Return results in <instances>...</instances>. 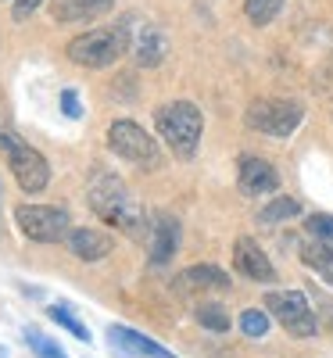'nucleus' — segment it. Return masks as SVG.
Listing matches in <instances>:
<instances>
[{
	"label": "nucleus",
	"instance_id": "obj_1",
	"mask_svg": "<svg viewBox=\"0 0 333 358\" xmlns=\"http://www.w3.org/2000/svg\"><path fill=\"white\" fill-rule=\"evenodd\" d=\"M90 197V208L115 229H122L129 241H143L150 236V222H147V212L143 204L136 201V194L122 183L118 176H97L86 190Z\"/></svg>",
	"mask_w": 333,
	"mask_h": 358
},
{
	"label": "nucleus",
	"instance_id": "obj_2",
	"mask_svg": "<svg viewBox=\"0 0 333 358\" xmlns=\"http://www.w3.org/2000/svg\"><path fill=\"white\" fill-rule=\"evenodd\" d=\"M129 25L118 22V25H104V29H86L76 40H69L65 54L69 62H76L79 69H108L115 65L118 57L129 50Z\"/></svg>",
	"mask_w": 333,
	"mask_h": 358
},
{
	"label": "nucleus",
	"instance_id": "obj_3",
	"mask_svg": "<svg viewBox=\"0 0 333 358\" xmlns=\"http://www.w3.org/2000/svg\"><path fill=\"white\" fill-rule=\"evenodd\" d=\"M155 126L162 133V140L169 143V151L176 158H194L197 155V143H201V133H204V115L197 104L190 101H172V104H162L155 111Z\"/></svg>",
	"mask_w": 333,
	"mask_h": 358
},
{
	"label": "nucleus",
	"instance_id": "obj_4",
	"mask_svg": "<svg viewBox=\"0 0 333 358\" xmlns=\"http://www.w3.org/2000/svg\"><path fill=\"white\" fill-rule=\"evenodd\" d=\"M0 151L8 155V165L18 179V187L25 194H40L47 183H50V165L47 158L36 151V147H29L25 140H18L15 133H0Z\"/></svg>",
	"mask_w": 333,
	"mask_h": 358
},
{
	"label": "nucleus",
	"instance_id": "obj_5",
	"mask_svg": "<svg viewBox=\"0 0 333 358\" xmlns=\"http://www.w3.org/2000/svg\"><path fill=\"white\" fill-rule=\"evenodd\" d=\"M15 222L18 229L36 244H57V241H69L72 233V219L65 208H50V204H18L15 208Z\"/></svg>",
	"mask_w": 333,
	"mask_h": 358
},
{
	"label": "nucleus",
	"instance_id": "obj_6",
	"mask_svg": "<svg viewBox=\"0 0 333 358\" xmlns=\"http://www.w3.org/2000/svg\"><path fill=\"white\" fill-rule=\"evenodd\" d=\"M265 312L272 319H280L290 337H316V330H319V319H316L309 297L301 290H272V294H265Z\"/></svg>",
	"mask_w": 333,
	"mask_h": 358
},
{
	"label": "nucleus",
	"instance_id": "obj_7",
	"mask_svg": "<svg viewBox=\"0 0 333 358\" xmlns=\"http://www.w3.org/2000/svg\"><path fill=\"white\" fill-rule=\"evenodd\" d=\"M108 147L118 158H126L133 165H143V169H155L162 162L155 136H147V129L129 122V118H118V122L108 126Z\"/></svg>",
	"mask_w": 333,
	"mask_h": 358
},
{
	"label": "nucleus",
	"instance_id": "obj_8",
	"mask_svg": "<svg viewBox=\"0 0 333 358\" xmlns=\"http://www.w3.org/2000/svg\"><path fill=\"white\" fill-rule=\"evenodd\" d=\"M244 118H248V126L255 133H265L272 140H287L301 126L305 108H301L297 101H255Z\"/></svg>",
	"mask_w": 333,
	"mask_h": 358
},
{
	"label": "nucleus",
	"instance_id": "obj_9",
	"mask_svg": "<svg viewBox=\"0 0 333 358\" xmlns=\"http://www.w3.org/2000/svg\"><path fill=\"white\" fill-rule=\"evenodd\" d=\"M233 265L240 276H248L255 283H272L276 280V268H272V262L265 258V251L251 241V236H236L233 244Z\"/></svg>",
	"mask_w": 333,
	"mask_h": 358
},
{
	"label": "nucleus",
	"instance_id": "obj_10",
	"mask_svg": "<svg viewBox=\"0 0 333 358\" xmlns=\"http://www.w3.org/2000/svg\"><path fill=\"white\" fill-rule=\"evenodd\" d=\"M276 187H280V176L265 158H255V155L240 158V190H244L248 197L276 194Z\"/></svg>",
	"mask_w": 333,
	"mask_h": 358
},
{
	"label": "nucleus",
	"instance_id": "obj_11",
	"mask_svg": "<svg viewBox=\"0 0 333 358\" xmlns=\"http://www.w3.org/2000/svg\"><path fill=\"white\" fill-rule=\"evenodd\" d=\"M129 50H133V57H136V65H140V69H155V65H162V62H165V54H169V40H165V33H162L158 25L143 22L140 36H136V43H133Z\"/></svg>",
	"mask_w": 333,
	"mask_h": 358
},
{
	"label": "nucleus",
	"instance_id": "obj_12",
	"mask_svg": "<svg viewBox=\"0 0 333 358\" xmlns=\"http://www.w3.org/2000/svg\"><path fill=\"white\" fill-rule=\"evenodd\" d=\"M69 251L79 262H101L111 255V236L101 229H72L69 233Z\"/></svg>",
	"mask_w": 333,
	"mask_h": 358
},
{
	"label": "nucleus",
	"instance_id": "obj_13",
	"mask_svg": "<svg viewBox=\"0 0 333 358\" xmlns=\"http://www.w3.org/2000/svg\"><path fill=\"white\" fill-rule=\"evenodd\" d=\"M108 337H111V348H122V351H129V355H143V358H176L169 348L155 344L150 337L129 330V326H111Z\"/></svg>",
	"mask_w": 333,
	"mask_h": 358
},
{
	"label": "nucleus",
	"instance_id": "obj_14",
	"mask_svg": "<svg viewBox=\"0 0 333 358\" xmlns=\"http://www.w3.org/2000/svg\"><path fill=\"white\" fill-rule=\"evenodd\" d=\"M179 248V222L169 219V215H158L150 222V262L155 265H165Z\"/></svg>",
	"mask_w": 333,
	"mask_h": 358
},
{
	"label": "nucleus",
	"instance_id": "obj_15",
	"mask_svg": "<svg viewBox=\"0 0 333 358\" xmlns=\"http://www.w3.org/2000/svg\"><path fill=\"white\" fill-rule=\"evenodd\" d=\"M115 0H50L54 22H94L101 18Z\"/></svg>",
	"mask_w": 333,
	"mask_h": 358
},
{
	"label": "nucleus",
	"instance_id": "obj_16",
	"mask_svg": "<svg viewBox=\"0 0 333 358\" xmlns=\"http://www.w3.org/2000/svg\"><path fill=\"white\" fill-rule=\"evenodd\" d=\"M179 290H229V276L219 265H190L179 276Z\"/></svg>",
	"mask_w": 333,
	"mask_h": 358
},
{
	"label": "nucleus",
	"instance_id": "obj_17",
	"mask_svg": "<svg viewBox=\"0 0 333 358\" xmlns=\"http://www.w3.org/2000/svg\"><path fill=\"white\" fill-rule=\"evenodd\" d=\"M301 262H305L309 268H316V273L333 287V244L330 241H319V236H316L312 244L301 248Z\"/></svg>",
	"mask_w": 333,
	"mask_h": 358
},
{
	"label": "nucleus",
	"instance_id": "obj_18",
	"mask_svg": "<svg viewBox=\"0 0 333 358\" xmlns=\"http://www.w3.org/2000/svg\"><path fill=\"white\" fill-rule=\"evenodd\" d=\"M194 319L204 326V330H211V334H226L229 330V312L222 305H215V301H201L194 308Z\"/></svg>",
	"mask_w": 333,
	"mask_h": 358
},
{
	"label": "nucleus",
	"instance_id": "obj_19",
	"mask_svg": "<svg viewBox=\"0 0 333 358\" xmlns=\"http://www.w3.org/2000/svg\"><path fill=\"white\" fill-rule=\"evenodd\" d=\"M297 212H301V204H297L294 197H276V201H269L262 212H258V222H262V226H276V222L294 219Z\"/></svg>",
	"mask_w": 333,
	"mask_h": 358
},
{
	"label": "nucleus",
	"instance_id": "obj_20",
	"mask_svg": "<svg viewBox=\"0 0 333 358\" xmlns=\"http://www.w3.org/2000/svg\"><path fill=\"white\" fill-rule=\"evenodd\" d=\"M47 315H50L57 326H65V330H69L72 337H79V341H86V344L94 341V337H90V330H86V326H83V322L72 315V308H69V305H54V308H47Z\"/></svg>",
	"mask_w": 333,
	"mask_h": 358
},
{
	"label": "nucleus",
	"instance_id": "obj_21",
	"mask_svg": "<svg viewBox=\"0 0 333 358\" xmlns=\"http://www.w3.org/2000/svg\"><path fill=\"white\" fill-rule=\"evenodd\" d=\"M244 11H248V18L255 25H269L283 11V0H244Z\"/></svg>",
	"mask_w": 333,
	"mask_h": 358
},
{
	"label": "nucleus",
	"instance_id": "obj_22",
	"mask_svg": "<svg viewBox=\"0 0 333 358\" xmlns=\"http://www.w3.org/2000/svg\"><path fill=\"white\" fill-rule=\"evenodd\" d=\"M240 330H244V337H265L269 334V312L262 308H248L244 315H240Z\"/></svg>",
	"mask_w": 333,
	"mask_h": 358
},
{
	"label": "nucleus",
	"instance_id": "obj_23",
	"mask_svg": "<svg viewBox=\"0 0 333 358\" xmlns=\"http://www.w3.org/2000/svg\"><path fill=\"white\" fill-rule=\"evenodd\" d=\"M25 341L36 348V355H40V358H65V351L57 348L54 341H47V337H43L40 330H25Z\"/></svg>",
	"mask_w": 333,
	"mask_h": 358
},
{
	"label": "nucleus",
	"instance_id": "obj_24",
	"mask_svg": "<svg viewBox=\"0 0 333 358\" xmlns=\"http://www.w3.org/2000/svg\"><path fill=\"white\" fill-rule=\"evenodd\" d=\"M305 226H309L312 236H319V241H330V244H333V215H323V212H319V215H309Z\"/></svg>",
	"mask_w": 333,
	"mask_h": 358
},
{
	"label": "nucleus",
	"instance_id": "obj_25",
	"mask_svg": "<svg viewBox=\"0 0 333 358\" xmlns=\"http://www.w3.org/2000/svg\"><path fill=\"white\" fill-rule=\"evenodd\" d=\"M40 4H43V0H15V8H11V11H15V22H25Z\"/></svg>",
	"mask_w": 333,
	"mask_h": 358
},
{
	"label": "nucleus",
	"instance_id": "obj_26",
	"mask_svg": "<svg viewBox=\"0 0 333 358\" xmlns=\"http://www.w3.org/2000/svg\"><path fill=\"white\" fill-rule=\"evenodd\" d=\"M62 108H65L69 118H79V97L72 94V90H65V94H62Z\"/></svg>",
	"mask_w": 333,
	"mask_h": 358
},
{
	"label": "nucleus",
	"instance_id": "obj_27",
	"mask_svg": "<svg viewBox=\"0 0 333 358\" xmlns=\"http://www.w3.org/2000/svg\"><path fill=\"white\" fill-rule=\"evenodd\" d=\"M323 308H326V326L333 330V305H323Z\"/></svg>",
	"mask_w": 333,
	"mask_h": 358
},
{
	"label": "nucleus",
	"instance_id": "obj_28",
	"mask_svg": "<svg viewBox=\"0 0 333 358\" xmlns=\"http://www.w3.org/2000/svg\"><path fill=\"white\" fill-rule=\"evenodd\" d=\"M326 76H330V79H333V62H330V65H326Z\"/></svg>",
	"mask_w": 333,
	"mask_h": 358
}]
</instances>
